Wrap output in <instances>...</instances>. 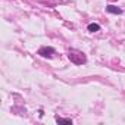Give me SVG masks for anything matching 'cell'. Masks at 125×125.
Returning a JSON list of instances; mask_svg holds the SVG:
<instances>
[{"instance_id": "1", "label": "cell", "mask_w": 125, "mask_h": 125, "mask_svg": "<svg viewBox=\"0 0 125 125\" xmlns=\"http://www.w3.org/2000/svg\"><path fill=\"white\" fill-rule=\"evenodd\" d=\"M68 57L74 62V63H77V65L84 63V62H85V56H84V53H81V52H78V50H71L69 54H68Z\"/></svg>"}, {"instance_id": "2", "label": "cell", "mask_w": 125, "mask_h": 125, "mask_svg": "<svg viewBox=\"0 0 125 125\" xmlns=\"http://www.w3.org/2000/svg\"><path fill=\"white\" fill-rule=\"evenodd\" d=\"M38 54L41 57H47V59H52L53 54H54V49L53 47H41L38 50Z\"/></svg>"}, {"instance_id": "3", "label": "cell", "mask_w": 125, "mask_h": 125, "mask_svg": "<svg viewBox=\"0 0 125 125\" xmlns=\"http://www.w3.org/2000/svg\"><path fill=\"white\" fill-rule=\"evenodd\" d=\"M106 12H109V13H115V15H122V9H119L118 6H113V5L106 6Z\"/></svg>"}, {"instance_id": "4", "label": "cell", "mask_w": 125, "mask_h": 125, "mask_svg": "<svg viewBox=\"0 0 125 125\" xmlns=\"http://www.w3.org/2000/svg\"><path fill=\"white\" fill-rule=\"evenodd\" d=\"M87 30H88L90 32H97V31L100 30V25H99V24H94V22H93V24H90V25L87 27Z\"/></svg>"}, {"instance_id": "5", "label": "cell", "mask_w": 125, "mask_h": 125, "mask_svg": "<svg viewBox=\"0 0 125 125\" xmlns=\"http://www.w3.org/2000/svg\"><path fill=\"white\" fill-rule=\"evenodd\" d=\"M54 119L57 124H72V119H65V118H59V116H56Z\"/></svg>"}]
</instances>
